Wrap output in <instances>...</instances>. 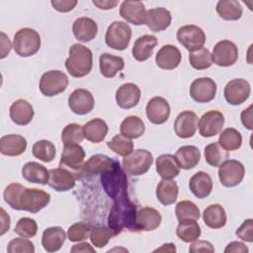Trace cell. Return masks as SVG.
<instances>
[{"instance_id": "obj_19", "label": "cell", "mask_w": 253, "mask_h": 253, "mask_svg": "<svg viewBox=\"0 0 253 253\" xmlns=\"http://www.w3.org/2000/svg\"><path fill=\"white\" fill-rule=\"evenodd\" d=\"M114 159L110 158L104 154H95L92 155L82 166L78 178L81 176L84 177H91L96 174H102L107 170L111 169L115 164Z\"/></svg>"}, {"instance_id": "obj_32", "label": "cell", "mask_w": 253, "mask_h": 253, "mask_svg": "<svg viewBox=\"0 0 253 253\" xmlns=\"http://www.w3.org/2000/svg\"><path fill=\"white\" fill-rule=\"evenodd\" d=\"M161 219L160 212L153 208L144 207L137 211L136 221L138 230L152 231L160 225Z\"/></svg>"}, {"instance_id": "obj_54", "label": "cell", "mask_w": 253, "mask_h": 253, "mask_svg": "<svg viewBox=\"0 0 253 253\" xmlns=\"http://www.w3.org/2000/svg\"><path fill=\"white\" fill-rule=\"evenodd\" d=\"M189 251L191 253H199V252H214V248L211 242L206 240H195L194 243L191 244Z\"/></svg>"}, {"instance_id": "obj_33", "label": "cell", "mask_w": 253, "mask_h": 253, "mask_svg": "<svg viewBox=\"0 0 253 253\" xmlns=\"http://www.w3.org/2000/svg\"><path fill=\"white\" fill-rule=\"evenodd\" d=\"M180 168L189 170L195 168L201 159V152L195 145L181 146L175 153Z\"/></svg>"}, {"instance_id": "obj_60", "label": "cell", "mask_w": 253, "mask_h": 253, "mask_svg": "<svg viewBox=\"0 0 253 253\" xmlns=\"http://www.w3.org/2000/svg\"><path fill=\"white\" fill-rule=\"evenodd\" d=\"M0 211H1V220H2L0 235H3L10 228V216L6 213V211L3 208H1Z\"/></svg>"}, {"instance_id": "obj_61", "label": "cell", "mask_w": 253, "mask_h": 253, "mask_svg": "<svg viewBox=\"0 0 253 253\" xmlns=\"http://www.w3.org/2000/svg\"><path fill=\"white\" fill-rule=\"evenodd\" d=\"M71 252H95V249L87 242H81L79 244L73 245V247L70 249Z\"/></svg>"}, {"instance_id": "obj_4", "label": "cell", "mask_w": 253, "mask_h": 253, "mask_svg": "<svg viewBox=\"0 0 253 253\" xmlns=\"http://www.w3.org/2000/svg\"><path fill=\"white\" fill-rule=\"evenodd\" d=\"M101 175V184L106 194L113 200L117 201L127 194V178L125 170L121 167L119 161H115L114 166Z\"/></svg>"}, {"instance_id": "obj_3", "label": "cell", "mask_w": 253, "mask_h": 253, "mask_svg": "<svg viewBox=\"0 0 253 253\" xmlns=\"http://www.w3.org/2000/svg\"><path fill=\"white\" fill-rule=\"evenodd\" d=\"M93 66L92 51L83 44L74 43L69 47V57L65 60L68 73L75 78H81L90 73Z\"/></svg>"}, {"instance_id": "obj_1", "label": "cell", "mask_w": 253, "mask_h": 253, "mask_svg": "<svg viewBox=\"0 0 253 253\" xmlns=\"http://www.w3.org/2000/svg\"><path fill=\"white\" fill-rule=\"evenodd\" d=\"M5 202L16 211L37 213L50 202V195L37 188H26L19 183L9 184L3 193Z\"/></svg>"}, {"instance_id": "obj_59", "label": "cell", "mask_w": 253, "mask_h": 253, "mask_svg": "<svg viewBox=\"0 0 253 253\" xmlns=\"http://www.w3.org/2000/svg\"><path fill=\"white\" fill-rule=\"evenodd\" d=\"M1 37H2V40H1V55H0V57L4 58L11 50V42H10L9 38H7L4 33H1Z\"/></svg>"}, {"instance_id": "obj_14", "label": "cell", "mask_w": 253, "mask_h": 253, "mask_svg": "<svg viewBox=\"0 0 253 253\" xmlns=\"http://www.w3.org/2000/svg\"><path fill=\"white\" fill-rule=\"evenodd\" d=\"M95 100L92 93L86 89L74 90L68 97V107L76 115L83 116L90 113L94 108Z\"/></svg>"}, {"instance_id": "obj_29", "label": "cell", "mask_w": 253, "mask_h": 253, "mask_svg": "<svg viewBox=\"0 0 253 253\" xmlns=\"http://www.w3.org/2000/svg\"><path fill=\"white\" fill-rule=\"evenodd\" d=\"M156 44L157 39L152 35H143L137 38L131 49L133 58L137 61L147 60L152 55Z\"/></svg>"}, {"instance_id": "obj_57", "label": "cell", "mask_w": 253, "mask_h": 253, "mask_svg": "<svg viewBox=\"0 0 253 253\" xmlns=\"http://www.w3.org/2000/svg\"><path fill=\"white\" fill-rule=\"evenodd\" d=\"M241 122L242 125L247 128H252V105H250L247 109L243 110L241 113Z\"/></svg>"}, {"instance_id": "obj_6", "label": "cell", "mask_w": 253, "mask_h": 253, "mask_svg": "<svg viewBox=\"0 0 253 253\" xmlns=\"http://www.w3.org/2000/svg\"><path fill=\"white\" fill-rule=\"evenodd\" d=\"M153 163L152 154L145 149H135L123 159L124 170L131 176L145 174Z\"/></svg>"}, {"instance_id": "obj_31", "label": "cell", "mask_w": 253, "mask_h": 253, "mask_svg": "<svg viewBox=\"0 0 253 253\" xmlns=\"http://www.w3.org/2000/svg\"><path fill=\"white\" fill-rule=\"evenodd\" d=\"M22 177L30 183L45 185L48 183L49 171H47L43 165L35 161H30L23 166Z\"/></svg>"}, {"instance_id": "obj_10", "label": "cell", "mask_w": 253, "mask_h": 253, "mask_svg": "<svg viewBox=\"0 0 253 253\" xmlns=\"http://www.w3.org/2000/svg\"><path fill=\"white\" fill-rule=\"evenodd\" d=\"M178 42L190 52L202 48L206 42L204 31L196 25H186L177 31Z\"/></svg>"}, {"instance_id": "obj_34", "label": "cell", "mask_w": 253, "mask_h": 253, "mask_svg": "<svg viewBox=\"0 0 253 253\" xmlns=\"http://www.w3.org/2000/svg\"><path fill=\"white\" fill-rule=\"evenodd\" d=\"M108 125L102 119L96 118L87 122L83 126L84 137L93 143H99L103 141L108 133Z\"/></svg>"}, {"instance_id": "obj_17", "label": "cell", "mask_w": 253, "mask_h": 253, "mask_svg": "<svg viewBox=\"0 0 253 253\" xmlns=\"http://www.w3.org/2000/svg\"><path fill=\"white\" fill-rule=\"evenodd\" d=\"M84 158L85 151L80 144H67L64 145L61 152L60 166H66L69 169L76 171L79 175V172L84 164Z\"/></svg>"}, {"instance_id": "obj_16", "label": "cell", "mask_w": 253, "mask_h": 253, "mask_svg": "<svg viewBox=\"0 0 253 253\" xmlns=\"http://www.w3.org/2000/svg\"><path fill=\"white\" fill-rule=\"evenodd\" d=\"M146 117L154 125L164 124L170 116V105L166 99L156 96L151 98L146 104Z\"/></svg>"}, {"instance_id": "obj_55", "label": "cell", "mask_w": 253, "mask_h": 253, "mask_svg": "<svg viewBox=\"0 0 253 253\" xmlns=\"http://www.w3.org/2000/svg\"><path fill=\"white\" fill-rule=\"evenodd\" d=\"M50 3L56 11L66 13L73 10L78 2L76 0H52Z\"/></svg>"}, {"instance_id": "obj_51", "label": "cell", "mask_w": 253, "mask_h": 253, "mask_svg": "<svg viewBox=\"0 0 253 253\" xmlns=\"http://www.w3.org/2000/svg\"><path fill=\"white\" fill-rule=\"evenodd\" d=\"M91 227L84 222H76L68 227L67 237L72 242H78L85 240L89 237Z\"/></svg>"}, {"instance_id": "obj_5", "label": "cell", "mask_w": 253, "mask_h": 253, "mask_svg": "<svg viewBox=\"0 0 253 253\" xmlns=\"http://www.w3.org/2000/svg\"><path fill=\"white\" fill-rule=\"evenodd\" d=\"M40 34L32 28H22L14 36L13 48L21 57L36 54L41 47Z\"/></svg>"}, {"instance_id": "obj_24", "label": "cell", "mask_w": 253, "mask_h": 253, "mask_svg": "<svg viewBox=\"0 0 253 253\" xmlns=\"http://www.w3.org/2000/svg\"><path fill=\"white\" fill-rule=\"evenodd\" d=\"M72 32L77 41L81 42H88L96 38L98 26L93 19L80 17L74 21L72 25Z\"/></svg>"}, {"instance_id": "obj_18", "label": "cell", "mask_w": 253, "mask_h": 253, "mask_svg": "<svg viewBox=\"0 0 253 253\" xmlns=\"http://www.w3.org/2000/svg\"><path fill=\"white\" fill-rule=\"evenodd\" d=\"M198 128V116L192 111L180 113L174 122V130L178 137L189 138L194 136Z\"/></svg>"}, {"instance_id": "obj_52", "label": "cell", "mask_w": 253, "mask_h": 253, "mask_svg": "<svg viewBox=\"0 0 253 253\" xmlns=\"http://www.w3.org/2000/svg\"><path fill=\"white\" fill-rule=\"evenodd\" d=\"M7 252L9 253H34L35 246L33 242L25 237H19L12 239L7 246Z\"/></svg>"}, {"instance_id": "obj_50", "label": "cell", "mask_w": 253, "mask_h": 253, "mask_svg": "<svg viewBox=\"0 0 253 253\" xmlns=\"http://www.w3.org/2000/svg\"><path fill=\"white\" fill-rule=\"evenodd\" d=\"M14 231L21 237L32 238L36 236L38 232V224L33 218L22 217L18 220Z\"/></svg>"}, {"instance_id": "obj_7", "label": "cell", "mask_w": 253, "mask_h": 253, "mask_svg": "<svg viewBox=\"0 0 253 253\" xmlns=\"http://www.w3.org/2000/svg\"><path fill=\"white\" fill-rule=\"evenodd\" d=\"M131 29L123 21L113 22L107 29L105 41L108 46L116 50L126 49L130 42Z\"/></svg>"}, {"instance_id": "obj_39", "label": "cell", "mask_w": 253, "mask_h": 253, "mask_svg": "<svg viewBox=\"0 0 253 253\" xmlns=\"http://www.w3.org/2000/svg\"><path fill=\"white\" fill-rule=\"evenodd\" d=\"M215 9L219 17L226 21L239 20L243 13L240 3L236 0H220Z\"/></svg>"}, {"instance_id": "obj_42", "label": "cell", "mask_w": 253, "mask_h": 253, "mask_svg": "<svg viewBox=\"0 0 253 253\" xmlns=\"http://www.w3.org/2000/svg\"><path fill=\"white\" fill-rule=\"evenodd\" d=\"M228 152L218 142H211L205 147L206 162L212 167H218L228 159Z\"/></svg>"}, {"instance_id": "obj_22", "label": "cell", "mask_w": 253, "mask_h": 253, "mask_svg": "<svg viewBox=\"0 0 253 253\" xmlns=\"http://www.w3.org/2000/svg\"><path fill=\"white\" fill-rule=\"evenodd\" d=\"M47 184L57 192H66L75 186V176L71 171L60 166L49 170Z\"/></svg>"}, {"instance_id": "obj_27", "label": "cell", "mask_w": 253, "mask_h": 253, "mask_svg": "<svg viewBox=\"0 0 253 253\" xmlns=\"http://www.w3.org/2000/svg\"><path fill=\"white\" fill-rule=\"evenodd\" d=\"M27 140L19 134H7L0 138V152L6 156H18L25 152Z\"/></svg>"}, {"instance_id": "obj_20", "label": "cell", "mask_w": 253, "mask_h": 253, "mask_svg": "<svg viewBox=\"0 0 253 253\" xmlns=\"http://www.w3.org/2000/svg\"><path fill=\"white\" fill-rule=\"evenodd\" d=\"M121 17L127 23L135 26L145 24L146 10L140 1H124L120 8Z\"/></svg>"}, {"instance_id": "obj_48", "label": "cell", "mask_w": 253, "mask_h": 253, "mask_svg": "<svg viewBox=\"0 0 253 253\" xmlns=\"http://www.w3.org/2000/svg\"><path fill=\"white\" fill-rule=\"evenodd\" d=\"M84 139L83 127L78 124H68L61 132V141L64 145L79 144Z\"/></svg>"}, {"instance_id": "obj_53", "label": "cell", "mask_w": 253, "mask_h": 253, "mask_svg": "<svg viewBox=\"0 0 253 253\" xmlns=\"http://www.w3.org/2000/svg\"><path fill=\"white\" fill-rule=\"evenodd\" d=\"M236 235L241 240L251 243L253 241V219H245L242 224L237 228Z\"/></svg>"}, {"instance_id": "obj_11", "label": "cell", "mask_w": 253, "mask_h": 253, "mask_svg": "<svg viewBox=\"0 0 253 253\" xmlns=\"http://www.w3.org/2000/svg\"><path fill=\"white\" fill-rule=\"evenodd\" d=\"M251 87L247 80L236 78L230 80L224 87V98L226 102L232 106L241 105L250 96Z\"/></svg>"}, {"instance_id": "obj_28", "label": "cell", "mask_w": 253, "mask_h": 253, "mask_svg": "<svg viewBox=\"0 0 253 253\" xmlns=\"http://www.w3.org/2000/svg\"><path fill=\"white\" fill-rule=\"evenodd\" d=\"M189 188L195 197L198 199H204L211 193L212 180L208 173L199 171L191 177Z\"/></svg>"}, {"instance_id": "obj_12", "label": "cell", "mask_w": 253, "mask_h": 253, "mask_svg": "<svg viewBox=\"0 0 253 253\" xmlns=\"http://www.w3.org/2000/svg\"><path fill=\"white\" fill-rule=\"evenodd\" d=\"M216 94V83L210 77L195 79L190 86V96L197 103H209Z\"/></svg>"}, {"instance_id": "obj_49", "label": "cell", "mask_w": 253, "mask_h": 253, "mask_svg": "<svg viewBox=\"0 0 253 253\" xmlns=\"http://www.w3.org/2000/svg\"><path fill=\"white\" fill-rule=\"evenodd\" d=\"M116 236L115 232L109 227H103V226H95L91 227L89 238L92 242V244L97 248H103L105 247L109 240Z\"/></svg>"}, {"instance_id": "obj_43", "label": "cell", "mask_w": 253, "mask_h": 253, "mask_svg": "<svg viewBox=\"0 0 253 253\" xmlns=\"http://www.w3.org/2000/svg\"><path fill=\"white\" fill-rule=\"evenodd\" d=\"M217 142L226 151H233L237 150L241 146L242 136L237 129L233 127H227L221 131Z\"/></svg>"}, {"instance_id": "obj_30", "label": "cell", "mask_w": 253, "mask_h": 253, "mask_svg": "<svg viewBox=\"0 0 253 253\" xmlns=\"http://www.w3.org/2000/svg\"><path fill=\"white\" fill-rule=\"evenodd\" d=\"M66 239V234L60 226H52L43 230L42 245L47 252L58 251Z\"/></svg>"}, {"instance_id": "obj_21", "label": "cell", "mask_w": 253, "mask_h": 253, "mask_svg": "<svg viewBox=\"0 0 253 253\" xmlns=\"http://www.w3.org/2000/svg\"><path fill=\"white\" fill-rule=\"evenodd\" d=\"M141 92L134 83H125L120 86L116 92V102L122 109H131L135 107L140 100Z\"/></svg>"}, {"instance_id": "obj_44", "label": "cell", "mask_w": 253, "mask_h": 253, "mask_svg": "<svg viewBox=\"0 0 253 253\" xmlns=\"http://www.w3.org/2000/svg\"><path fill=\"white\" fill-rule=\"evenodd\" d=\"M55 154H56L55 146L49 140L42 139L35 142L33 145V155L36 158L42 160V162H45V163L51 162L54 159Z\"/></svg>"}, {"instance_id": "obj_9", "label": "cell", "mask_w": 253, "mask_h": 253, "mask_svg": "<svg viewBox=\"0 0 253 253\" xmlns=\"http://www.w3.org/2000/svg\"><path fill=\"white\" fill-rule=\"evenodd\" d=\"M218 167V178L224 187H235L242 182L245 175V168L240 161L227 159Z\"/></svg>"}, {"instance_id": "obj_35", "label": "cell", "mask_w": 253, "mask_h": 253, "mask_svg": "<svg viewBox=\"0 0 253 253\" xmlns=\"http://www.w3.org/2000/svg\"><path fill=\"white\" fill-rule=\"evenodd\" d=\"M100 72L106 78H113L117 73L124 69L125 61L121 56L111 53H102L99 57Z\"/></svg>"}, {"instance_id": "obj_36", "label": "cell", "mask_w": 253, "mask_h": 253, "mask_svg": "<svg viewBox=\"0 0 253 253\" xmlns=\"http://www.w3.org/2000/svg\"><path fill=\"white\" fill-rule=\"evenodd\" d=\"M156 171L162 179H173L180 173V166L172 154H162L156 159Z\"/></svg>"}, {"instance_id": "obj_13", "label": "cell", "mask_w": 253, "mask_h": 253, "mask_svg": "<svg viewBox=\"0 0 253 253\" xmlns=\"http://www.w3.org/2000/svg\"><path fill=\"white\" fill-rule=\"evenodd\" d=\"M212 62L221 67L233 65L238 59V48L236 44L228 40L218 42L212 51Z\"/></svg>"}, {"instance_id": "obj_25", "label": "cell", "mask_w": 253, "mask_h": 253, "mask_svg": "<svg viewBox=\"0 0 253 253\" xmlns=\"http://www.w3.org/2000/svg\"><path fill=\"white\" fill-rule=\"evenodd\" d=\"M171 13L163 7L149 9L146 12L145 25L155 33L166 30L171 24Z\"/></svg>"}, {"instance_id": "obj_47", "label": "cell", "mask_w": 253, "mask_h": 253, "mask_svg": "<svg viewBox=\"0 0 253 253\" xmlns=\"http://www.w3.org/2000/svg\"><path fill=\"white\" fill-rule=\"evenodd\" d=\"M108 147L115 153L121 156H126L133 150V142L130 138L124 136L123 134L115 135L111 140L107 142Z\"/></svg>"}, {"instance_id": "obj_15", "label": "cell", "mask_w": 253, "mask_h": 253, "mask_svg": "<svg viewBox=\"0 0 253 253\" xmlns=\"http://www.w3.org/2000/svg\"><path fill=\"white\" fill-rule=\"evenodd\" d=\"M224 125V117L219 111H209L199 121V131L204 137H211L219 133Z\"/></svg>"}, {"instance_id": "obj_23", "label": "cell", "mask_w": 253, "mask_h": 253, "mask_svg": "<svg viewBox=\"0 0 253 253\" xmlns=\"http://www.w3.org/2000/svg\"><path fill=\"white\" fill-rule=\"evenodd\" d=\"M181 58L182 55L177 46L173 44H165L157 51L155 62L161 69L172 70L179 66Z\"/></svg>"}, {"instance_id": "obj_40", "label": "cell", "mask_w": 253, "mask_h": 253, "mask_svg": "<svg viewBox=\"0 0 253 253\" xmlns=\"http://www.w3.org/2000/svg\"><path fill=\"white\" fill-rule=\"evenodd\" d=\"M145 130L144 123L142 120L136 116L126 117L121 124L120 131L121 134L127 138H138Z\"/></svg>"}, {"instance_id": "obj_26", "label": "cell", "mask_w": 253, "mask_h": 253, "mask_svg": "<svg viewBox=\"0 0 253 253\" xmlns=\"http://www.w3.org/2000/svg\"><path fill=\"white\" fill-rule=\"evenodd\" d=\"M34 108L26 100L19 99L15 101L9 111L10 118L13 123L19 126H26L30 124L34 118Z\"/></svg>"}, {"instance_id": "obj_37", "label": "cell", "mask_w": 253, "mask_h": 253, "mask_svg": "<svg viewBox=\"0 0 253 253\" xmlns=\"http://www.w3.org/2000/svg\"><path fill=\"white\" fill-rule=\"evenodd\" d=\"M179 188L172 179H162L156 187L157 200L164 206L172 205L176 202Z\"/></svg>"}, {"instance_id": "obj_45", "label": "cell", "mask_w": 253, "mask_h": 253, "mask_svg": "<svg viewBox=\"0 0 253 253\" xmlns=\"http://www.w3.org/2000/svg\"><path fill=\"white\" fill-rule=\"evenodd\" d=\"M189 61L194 69L204 70L211 67L212 64V56L208 48L202 47L198 50L190 52Z\"/></svg>"}, {"instance_id": "obj_58", "label": "cell", "mask_w": 253, "mask_h": 253, "mask_svg": "<svg viewBox=\"0 0 253 253\" xmlns=\"http://www.w3.org/2000/svg\"><path fill=\"white\" fill-rule=\"evenodd\" d=\"M118 1L110 0H93V4L101 10H110L118 5Z\"/></svg>"}, {"instance_id": "obj_56", "label": "cell", "mask_w": 253, "mask_h": 253, "mask_svg": "<svg viewBox=\"0 0 253 253\" xmlns=\"http://www.w3.org/2000/svg\"><path fill=\"white\" fill-rule=\"evenodd\" d=\"M248 247L239 241H232L227 244L224 249L225 253H248Z\"/></svg>"}, {"instance_id": "obj_62", "label": "cell", "mask_w": 253, "mask_h": 253, "mask_svg": "<svg viewBox=\"0 0 253 253\" xmlns=\"http://www.w3.org/2000/svg\"><path fill=\"white\" fill-rule=\"evenodd\" d=\"M176 252V247L173 243H165L160 248L155 249L153 252Z\"/></svg>"}, {"instance_id": "obj_38", "label": "cell", "mask_w": 253, "mask_h": 253, "mask_svg": "<svg viewBox=\"0 0 253 253\" xmlns=\"http://www.w3.org/2000/svg\"><path fill=\"white\" fill-rule=\"evenodd\" d=\"M203 219L207 226L212 229H218L226 223V212L218 204H212L205 209Z\"/></svg>"}, {"instance_id": "obj_8", "label": "cell", "mask_w": 253, "mask_h": 253, "mask_svg": "<svg viewBox=\"0 0 253 253\" xmlns=\"http://www.w3.org/2000/svg\"><path fill=\"white\" fill-rule=\"evenodd\" d=\"M39 86L42 95L53 97L62 93L67 88L68 77L60 70H49L42 74Z\"/></svg>"}, {"instance_id": "obj_41", "label": "cell", "mask_w": 253, "mask_h": 253, "mask_svg": "<svg viewBox=\"0 0 253 253\" xmlns=\"http://www.w3.org/2000/svg\"><path fill=\"white\" fill-rule=\"evenodd\" d=\"M176 234L184 242H193L200 237L201 227L196 219H184L179 221Z\"/></svg>"}, {"instance_id": "obj_2", "label": "cell", "mask_w": 253, "mask_h": 253, "mask_svg": "<svg viewBox=\"0 0 253 253\" xmlns=\"http://www.w3.org/2000/svg\"><path fill=\"white\" fill-rule=\"evenodd\" d=\"M137 207L128 196L114 201V205L108 216V225L115 232L120 234L125 228L129 231H139L137 226Z\"/></svg>"}, {"instance_id": "obj_46", "label": "cell", "mask_w": 253, "mask_h": 253, "mask_svg": "<svg viewBox=\"0 0 253 253\" xmlns=\"http://www.w3.org/2000/svg\"><path fill=\"white\" fill-rule=\"evenodd\" d=\"M176 217L179 221L184 219H199L201 212L198 206L191 201H181L175 208Z\"/></svg>"}]
</instances>
